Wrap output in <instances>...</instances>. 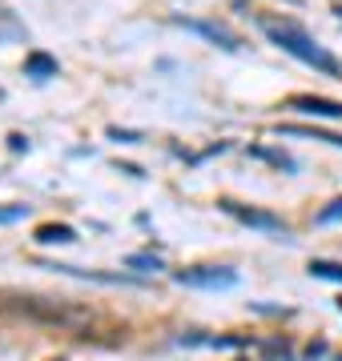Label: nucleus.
I'll use <instances>...</instances> for the list:
<instances>
[{"label": "nucleus", "mask_w": 342, "mask_h": 361, "mask_svg": "<svg viewBox=\"0 0 342 361\" xmlns=\"http://www.w3.org/2000/svg\"><path fill=\"white\" fill-rule=\"evenodd\" d=\"M258 28H262L266 37H270V44H278L282 52H290L294 61H302L306 68H314V73H322V77H334L342 80V65L330 56L322 44H318L310 32H306L302 25H294V20H282V16H258Z\"/></svg>", "instance_id": "obj_1"}, {"label": "nucleus", "mask_w": 342, "mask_h": 361, "mask_svg": "<svg viewBox=\"0 0 342 361\" xmlns=\"http://www.w3.org/2000/svg\"><path fill=\"white\" fill-rule=\"evenodd\" d=\"M173 281L185 285V289H234L237 269H230V265H189V269L173 273Z\"/></svg>", "instance_id": "obj_2"}, {"label": "nucleus", "mask_w": 342, "mask_h": 361, "mask_svg": "<svg viewBox=\"0 0 342 361\" xmlns=\"http://www.w3.org/2000/svg\"><path fill=\"white\" fill-rule=\"evenodd\" d=\"M222 213H230L234 221L242 225H250V229H262V233H274L278 241H290V225L274 213H266V209H254V205H237V201H218Z\"/></svg>", "instance_id": "obj_3"}, {"label": "nucleus", "mask_w": 342, "mask_h": 361, "mask_svg": "<svg viewBox=\"0 0 342 361\" xmlns=\"http://www.w3.org/2000/svg\"><path fill=\"white\" fill-rule=\"evenodd\" d=\"M173 25H182L185 32H198V37H206L210 44H218V49H225V52H237V49H242V40H237L230 28L213 25V20H198V16H173Z\"/></svg>", "instance_id": "obj_4"}, {"label": "nucleus", "mask_w": 342, "mask_h": 361, "mask_svg": "<svg viewBox=\"0 0 342 361\" xmlns=\"http://www.w3.org/2000/svg\"><path fill=\"white\" fill-rule=\"evenodd\" d=\"M290 109L306 116H322V121H342V101H326V97H290Z\"/></svg>", "instance_id": "obj_5"}, {"label": "nucleus", "mask_w": 342, "mask_h": 361, "mask_svg": "<svg viewBox=\"0 0 342 361\" xmlns=\"http://www.w3.org/2000/svg\"><path fill=\"white\" fill-rule=\"evenodd\" d=\"M57 73H61V65H57V56H53V52L33 49V52L25 56V77H33V80H53Z\"/></svg>", "instance_id": "obj_6"}, {"label": "nucleus", "mask_w": 342, "mask_h": 361, "mask_svg": "<svg viewBox=\"0 0 342 361\" xmlns=\"http://www.w3.org/2000/svg\"><path fill=\"white\" fill-rule=\"evenodd\" d=\"M250 337H206V334H182L177 345H206V349H237L246 345Z\"/></svg>", "instance_id": "obj_7"}, {"label": "nucleus", "mask_w": 342, "mask_h": 361, "mask_svg": "<svg viewBox=\"0 0 342 361\" xmlns=\"http://www.w3.org/2000/svg\"><path fill=\"white\" fill-rule=\"evenodd\" d=\"M33 237H37V245H73L77 241V229L73 225H40Z\"/></svg>", "instance_id": "obj_8"}, {"label": "nucleus", "mask_w": 342, "mask_h": 361, "mask_svg": "<svg viewBox=\"0 0 342 361\" xmlns=\"http://www.w3.org/2000/svg\"><path fill=\"white\" fill-rule=\"evenodd\" d=\"M282 137H306V141H326L334 149H342V133H322V129H306V125H282Z\"/></svg>", "instance_id": "obj_9"}, {"label": "nucleus", "mask_w": 342, "mask_h": 361, "mask_svg": "<svg viewBox=\"0 0 342 361\" xmlns=\"http://www.w3.org/2000/svg\"><path fill=\"white\" fill-rule=\"evenodd\" d=\"M250 157H258V161H266V165H274V169H286V173H294L298 169V161L290 153H278V149H262V145H254Z\"/></svg>", "instance_id": "obj_10"}, {"label": "nucleus", "mask_w": 342, "mask_h": 361, "mask_svg": "<svg viewBox=\"0 0 342 361\" xmlns=\"http://www.w3.org/2000/svg\"><path fill=\"white\" fill-rule=\"evenodd\" d=\"M125 269L158 273V269H161V257H158V253H129V257H125Z\"/></svg>", "instance_id": "obj_11"}, {"label": "nucleus", "mask_w": 342, "mask_h": 361, "mask_svg": "<svg viewBox=\"0 0 342 361\" xmlns=\"http://www.w3.org/2000/svg\"><path fill=\"white\" fill-rule=\"evenodd\" d=\"M310 277H322V281H338L342 285V265L338 261H310Z\"/></svg>", "instance_id": "obj_12"}, {"label": "nucleus", "mask_w": 342, "mask_h": 361, "mask_svg": "<svg viewBox=\"0 0 342 361\" xmlns=\"http://www.w3.org/2000/svg\"><path fill=\"white\" fill-rule=\"evenodd\" d=\"M334 221H342V197H334L326 209H318L314 213V225H334Z\"/></svg>", "instance_id": "obj_13"}, {"label": "nucleus", "mask_w": 342, "mask_h": 361, "mask_svg": "<svg viewBox=\"0 0 342 361\" xmlns=\"http://www.w3.org/2000/svg\"><path fill=\"white\" fill-rule=\"evenodd\" d=\"M109 141H117V145H141L145 137H141V133H133V129H117V125H113V129H109Z\"/></svg>", "instance_id": "obj_14"}, {"label": "nucleus", "mask_w": 342, "mask_h": 361, "mask_svg": "<svg viewBox=\"0 0 342 361\" xmlns=\"http://www.w3.org/2000/svg\"><path fill=\"white\" fill-rule=\"evenodd\" d=\"M28 217V205H4L0 209V225H13V221H25Z\"/></svg>", "instance_id": "obj_15"}, {"label": "nucleus", "mask_w": 342, "mask_h": 361, "mask_svg": "<svg viewBox=\"0 0 342 361\" xmlns=\"http://www.w3.org/2000/svg\"><path fill=\"white\" fill-rule=\"evenodd\" d=\"M266 361H290V349H286V341H266Z\"/></svg>", "instance_id": "obj_16"}, {"label": "nucleus", "mask_w": 342, "mask_h": 361, "mask_svg": "<svg viewBox=\"0 0 342 361\" xmlns=\"http://www.w3.org/2000/svg\"><path fill=\"white\" fill-rule=\"evenodd\" d=\"M8 149L13 153H28V137L25 133H8Z\"/></svg>", "instance_id": "obj_17"}, {"label": "nucleus", "mask_w": 342, "mask_h": 361, "mask_svg": "<svg viewBox=\"0 0 342 361\" xmlns=\"http://www.w3.org/2000/svg\"><path fill=\"white\" fill-rule=\"evenodd\" d=\"M326 353V341H310V349H306V361H318Z\"/></svg>", "instance_id": "obj_18"}, {"label": "nucleus", "mask_w": 342, "mask_h": 361, "mask_svg": "<svg viewBox=\"0 0 342 361\" xmlns=\"http://www.w3.org/2000/svg\"><path fill=\"white\" fill-rule=\"evenodd\" d=\"M334 13H338V20H342V4H338V8H334Z\"/></svg>", "instance_id": "obj_19"}, {"label": "nucleus", "mask_w": 342, "mask_h": 361, "mask_svg": "<svg viewBox=\"0 0 342 361\" xmlns=\"http://www.w3.org/2000/svg\"><path fill=\"white\" fill-rule=\"evenodd\" d=\"M338 313H342V301H338Z\"/></svg>", "instance_id": "obj_20"}, {"label": "nucleus", "mask_w": 342, "mask_h": 361, "mask_svg": "<svg viewBox=\"0 0 342 361\" xmlns=\"http://www.w3.org/2000/svg\"><path fill=\"white\" fill-rule=\"evenodd\" d=\"M338 361H342V357H338Z\"/></svg>", "instance_id": "obj_21"}]
</instances>
